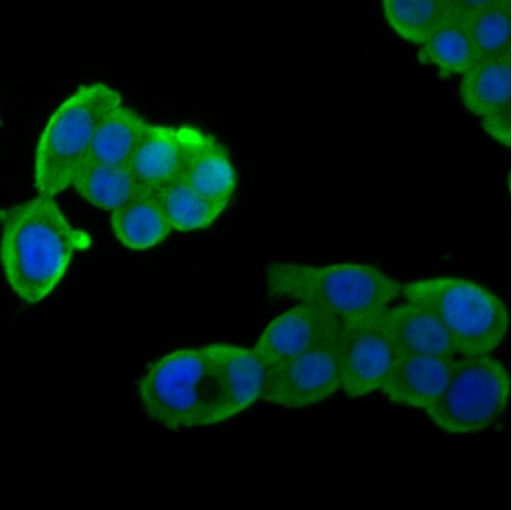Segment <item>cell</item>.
<instances>
[{
    "instance_id": "cell-7",
    "label": "cell",
    "mask_w": 512,
    "mask_h": 510,
    "mask_svg": "<svg viewBox=\"0 0 512 510\" xmlns=\"http://www.w3.org/2000/svg\"><path fill=\"white\" fill-rule=\"evenodd\" d=\"M384 312L341 322L338 336L341 391L350 398L380 390L398 356Z\"/></svg>"
},
{
    "instance_id": "cell-9",
    "label": "cell",
    "mask_w": 512,
    "mask_h": 510,
    "mask_svg": "<svg viewBox=\"0 0 512 510\" xmlns=\"http://www.w3.org/2000/svg\"><path fill=\"white\" fill-rule=\"evenodd\" d=\"M341 322L319 306L298 303L275 317L253 348L269 368L336 339Z\"/></svg>"
},
{
    "instance_id": "cell-14",
    "label": "cell",
    "mask_w": 512,
    "mask_h": 510,
    "mask_svg": "<svg viewBox=\"0 0 512 510\" xmlns=\"http://www.w3.org/2000/svg\"><path fill=\"white\" fill-rule=\"evenodd\" d=\"M397 355H430L453 358L452 339L439 318L428 308L405 301L384 312Z\"/></svg>"
},
{
    "instance_id": "cell-20",
    "label": "cell",
    "mask_w": 512,
    "mask_h": 510,
    "mask_svg": "<svg viewBox=\"0 0 512 510\" xmlns=\"http://www.w3.org/2000/svg\"><path fill=\"white\" fill-rule=\"evenodd\" d=\"M382 9L401 38L421 46L449 20L447 0H386Z\"/></svg>"
},
{
    "instance_id": "cell-15",
    "label": "cell",
    "mask_w": 512,
    "mask_h": 510,
    "mask_svg": "<svg viewBox=\"0 0 512 510\" xmlns=\"http://www.w3.org/2000/svg\"><path fill=\"white\" fill-rule=\"evenodd\" d=\"M184 156L181 127L149 123L128 167L139 188L154 191L182 175Z\"/></svg>"
},
{
    "instance_id": "cell-11",
    "label": "cell",
    "mask_w": 512,
    "mask_h": 510,
    "mask_svg": "<svg viewBox=\"0 0 512 510\" xmlns=\"http://www.w3.org/2000/svg\"><path fill=\"white\" fill-rule=\"evenodd\" d=\"M185 156L182 177L222 211L236 186V173L227 149L212 135L195 127H181Z\"/></svg>"
},
{
    "instance_id": "cell-13",
    "label": "cell",
    "mask_w": 512,
    "mask_h": 510,
    "mask_svg": "<svg viewBox=\"0 0 512 510\" xmlns=\"http://www.w3.org/2000/svg\"><path fill=\"white\" fill-rule=\"evenodd\" d=\"M203 350L221 384L230 418L261 398L267 366L254 348L211 343Z\"/></svg>"
},
{
    "instance_id": "cell-16",
    "label": "cell",
    "mask_w": 512,
    "mask_h": 510,
    "mask_svg": "<svg viewBox=\"0 0 512 510\" xmlns=\"http://www.w3.org/2000/svg\"><path fill=\"white\" fill-rule=\"evenodd\" d=\"M110 226L117 240L133 251L161 243L172 231L155 192L143 188L111 211Z\"/></svg>"
},
{
    "instance_id": "cell-21",
    "label": "cell",
    "mask_w": 512,
    "mask_h": 510,
    "mask_svg": "<svg viewBox=\"0 0 512 510\" xmlns=\"http://www.w3.org/2000/svg\"><path fill=\"white\" fill-rule=\"evenodd\" d=\"M154 192L172 230L186 232L204 229L223 212L198 193L182 176Z\"/></svg>"
},
{
    "instance_id": "cell-10",
    "label": "cell",
    "mask_w": 512,
    "mask_h": 510,
    "mask_svg": "<svg viewBox=\"0 0 512 510\" xmlns=\"http://www.w3.org/2000/svg\"><path fill=\"white\" fill-rule=\"evenodd\" d=\"M459 94L490 137L512 145V59L479 60L462 75Z\"/></svg>"
},
{
    "instance_id": "cell-17",
    "label": "cell",
    "mask_w": 512,
    "mask_h": 510,
    "mask_svg": "<svg viewBox=\"0 0 512 510\" xmlns=\"http://www.w3.org/2000/svg\"><path fill=\"white\" fill-rule=\"evenodd\" d=\"M148 125L133 109L122 104L115 107L99 123L88 158L105 164L128 166Z\"/></svg>"
},
{
    "instance_id": "cell-3",
    "label": "cell",
    "mask_w": 512,
    "mask_h": 510,
    "mask_svg": "<svg viewBox=\"0 0 512 510\" xmlns=\"http://www.w3.org/2000/svg\"><path fill=\"white\" fill-rule=\"evenodd\" d=\"M146 413L168 429L230 418L221 384L203 347L180 349L152 362L138 386Z\"/></svg>"
},
{
    "instance_id": "cell-22",
    "label": "cell",
    "mask_w": 512,
    "mask_h": 510,
    "mask_svg": "<svg viewBox=\"0 0 512 510\" xmlns=\"http://www.w3.org/2000/svg\"><path fill=\"white\" fill-rule=\"evenodd\" d=\"M479 60L512 59V2L491 0L465 25Z\"/></svg>"
},
{
    "instance_id": "cell-1",
    "label": "cell",
    "mask_w": 512,
    "mask_h": 510,
    "mask_svg": "<svg viewBox=\"0 0 512 510\" xmlns=\"http://www.w3.org/2000/svg\"><path fill=\"white\" fill-rule=\"evenodd\" d=\"M1 262L10 288L36 304L61 281L75 252L90 245L53 197L37 195L2 210Z\"/></svg>"
},
{
    "instance_id": "cell-2",
    "label": "cell",
    "mask_w": 512,
    "mask_h": 510,
    "mask_svg": "<svg viewBox=\"0 0 512 510\" xmlns=\"http://www.w3.org/2000/svg\"><path fill=\"white\" fill-rule=\"evenodd\" d=\"M265 281L270 295L319 306L341 321L385 311L403 288L386 272L362 263L275 262L267 266Z\"/></svg>"
},
{
    "instance_id": "cell-8",
    "label": "cell",
    "mask_w": 512,
    "mask_h": 510,
    "mask_svg": "<svg viewBox=\"0 0 512 510\" xmlns=\"http://www.w3.org/2000/svg\"><path fill=\"white\" fill-rule=\"evenodd\" d=\"M342 388L338 337L287 362L267 367L261 400L302 408L319 403Z\"/></svg>"
},
{
    "instance_id": "cell-4",
    "label": "cell",
    "mask_w": 512,
    "mask_h": 510,
    "mask_svg": "<svg viewBox=\"0 0 512 510\" xmlns=\"http://www.w3.org/2000/svg\"><path fill=\"white\" fill-rule=\"evenodd\" d=\"M122 104L120 93L97 82L80 86L51 114L37 142L34 186L55 197L69 186L88 159L94 133L104 116Z\"/></svg>"
},
{
    "instance_id": "cell-19",
    "label": "cell",
    "mask_w": 512,
    "mask_h": 510,
    "mask_svg": "<svg viewBox=\"0 0 512 510\" xmlns=\"http://www.w3.org/2000/svg\"><path fill=\"white\" fill-rule=\"evenodd\" d=\"M417 58L435 66L442 78L463 75L478 62L466 26L451 19L421 46Z\"/></svg>"
},
{
    "instance_id": "cell-12",
    "label": "cell",
    "mask_w": 512,
    "mask_h": 510,
    "mask_svg": "<svg viewBox=\"0 0 512 510\" xmlns=\"http://www.w3.org/2000/svg\"><path fill=\"white\" fill-rule=\"evenodd\" d=\"M453 360L430 355H398L380 390L394 403L425 412L444 392Z\"/></svg>"
},
{
    "instance_id": "cell-6",
    "label": "cell",
    "mask_w": 512,
    "mask_h": 510,
    "mask_svg": "<svg viewBox=\"0 0 512 510\" xmlns=\"http://www.w3.org/2000/svg\"><path fill=\"white\" fill-rule=\"evenodd\" d=\"M512 375L490 355L453 360L448 384L425 413L439 429L452 434L479 432L495 423L512 404Z\"/></svg>"
},
{
    "instance_id": "cell-5",
    "label": "cell",
    "mask_w": 512,
    "mask_h": 510,
    "mask_svg": "<svg viewBox=\"0 0 512 510\" xmlns=\"http://www.w3.org/2000/svg\"><path fill=\"white\" fill-rule=\"evenodd\" d=\"M406 301L425 306L442 322L456 353L490 354L512 332V311L484 286L455 276H438L403 284Z\"/></svg>"
},
{
    "instance_id": "cell-18",
    "label": "cell",
    "mask_w": 512,
    "mask_h": 510,
    "mask_svg": "<svg viewBox=\"0 0 512 510\" xmlns=\"http://www.w3.org/2000/svg\"><path fill=\"white\" fill-rule=\"evenodd\" d=\"M95 207L113 211L139 188L128 166H116L88 158L77 171L72 185Z\"/></svg>"
}]
</instances>
